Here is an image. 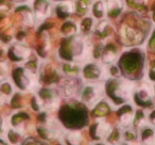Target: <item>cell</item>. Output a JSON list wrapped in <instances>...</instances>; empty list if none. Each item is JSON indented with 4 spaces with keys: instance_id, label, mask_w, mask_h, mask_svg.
Returning <instances> with one entry per match:
<instances>
[{
    "instance_id": "1",
    "label": "cell",
    "mask_w": 155,
    "mask_h": 145,
    "mask_svg": "<svg viewBox=\"0 0 155 145\" xmlns=\"http://www.w3.org/2000/svg\"><path fill=\"white\" fill-rule=\"evenodd\" d=\"M100 95V88L98 85H87L82 92V100L86 104L96 102Z\"/></svg>"
},
{
    "instance_id": "2",
    "label": "cell",
    "mask_w": 155,
    "mask_h": 145,
    "mask_svg": "<svg viewBox=\"0 0 155 145\" xmlns=\"http://www.w3.org/2000/svg\"><path fill=\"white\" fill-rule=\"evenodd\" d=\"M121 37H122L123 42L127 44L136 43L140 40V33L136 30H133L132 28L127 26H123L121 29Z\"/></svg>"
},
{
    "instance_id": "3",
    "label": "cell",
    "mask_w": 155,
    "mask_h": 145,
    "mask_svg": "<svg viewBox=\"0 0 155 145\" xmlns=\"http://www.w3.org/2000/svg\"><path fill=\"white\" fill-rule=\"evenodd\" d=\"M142 142L147 144H155V129L151 126H143V130L141 132Z\"/></svg>"
},
{
    "instance_id": "4",
    "label": "cell",
    "mask_w": 155,
    "mask_h": 145,
    "mask_svg": "<svg viewBox=\"0 0 155 145\" xmlns=\"http://www.w3.org/2000/svg\"><path fill=\"white\" fill-rule=\"evenodd\" d=\"M122 1L121 0H107L106 1V11L110 15H117L119 11L122 9Z\"/></svg>"
},
{
    "instance_id": "5",
    "label": "cell",
    "mask_w": 155,
    "mask_h": 145,
    "mask_svg": "<svg viewBox=\"0 0 155 145\" xmlns=\"http://www.w3.org/2000/svg\"><path fill=\"white\" fill-rule=\"evenodd\" d=\"M60 90L62 92L63 95L65 96H70L74 93V90H75V85L73 80L71 79H67V80H64L62 83L60 85Z\"/></svg>"
},
{
    "instance_id": "6",
    "label": "cell",
    "mask_w": 155,
    "mask_h": 145,
    "mask_svg": "<svg viewBox=\"0 0 155 145\" xmlns=\"http://www.w3.org/2000/svg\"><path fill=\"white\" fill-rule=\"evenodd\" d=\"M14 54L19 59H25V58H28L29 57L30 50H29L27 47H25V46L17 45L14 47Z\"/></svg>"
},
{
    "instance_id": "7",
    "label": "cell",
    "mask_w": 155,
    "mask_h": 145,
    "mask_svg": "<svg viewBox=\"0 0 155 145\" xmlns=\"http://www.w3.org/2000/svg\"><path fill=\"white\" fill-rule=\"evenodd\" d=\"M105 9L106 7H104V3L102 1H98L97 3L94 5L93 8V12H94V15L96 17H102L105 13Z\"/></svg>"
},
{
    "instance_id": "8",
    "label": "cell",
    "mask_w": 155,
    "mask_h": 145,
    "mask_svg": "<svg viewBox=\"0 0 155 145\" xmlns=\"http://www.w3.org/2000/svg\"><path fill=\"white\" fill-rule=\"evenodd\" d=\"M108 130H110V126L107 125L106 123L104 122H100L98 124V127H97V132H98V136H101V138H104L106 134H108Z\"/></svg>"
},
{
    "instance_id": "9",
    "label": "cell",
    "mask_w": 155,
    "mask_h": 145,
    "mask_svg": "<svg viewBox=\"0 0 155 145\" xmlns=\"http://www.w3.org/2000/svg\"><path fill=\"white\" fill-rule=\"evenodd\" d=\"M133 119H134L133 113L127 112V113H124V114H122L120 116V123L122 124L123 126H129L130 124L133 122Z\"/></svg>"
},
{
    "instance_id": "10",
    "label": "cell",
    "mask_w": 155,
    "mask_h": 145,
    "mask_svg": "<svg viewBox=\"0 0 155 145\" xmlns=\"http://www.w3.org/2000/svg\"><path fill=\"white\" fill-rule=\"evenodd\" d=\"M116 59V54H115V52H112V51H107L106 50L105 52L103 54V61L104 63H112L114 62V60Z\"/></svg>"
},
{
    "instance_id": "11",
    "label": "cell",
    "mask_w": 155,
    "mask_h": 145,
    "mask_svg": "<svg viewBox=\"0 0 155 145\" xmlns=\"http://www.w3.org/2000/svg\"><path fill=\"white\" fill-rule=\"evenodd\" d=\"M82 138H81L80 133H77V132H72V133H69L68 136V141L72 144H78L80 143Z\"/></svg>"
},
{
    "instance_id": "12",
    "label": "cell",
    "mask_w": 155,
    "mask_h": 145,
    "mask_svg": "<svg viewBox=\"0 0 155 145\" xmlns=\"http://www.w3.org/2000/svg\"><path fill=\"white\" fill-rule=\"evenodd\" d=\"M7 71H8V69H7L5 64H1V63H0V80L7 76Z\"/></svg>"
},
{
    "instance_id": "13",
    "label": "cell",
    "mask_w": 155,
    "mask_h": 145,
    "mask_svg": "<svg viewBox=\"0 0 155 145\" xmlns=\"http://www.w3.org/2000/svg\"><path fill=\"white\" fill-rule=\"evenodd\" d=\"M150 119L152 121V123L155 125V111H153L152 113H151V116H150Z\"/></svg>"
}]
</instances>
